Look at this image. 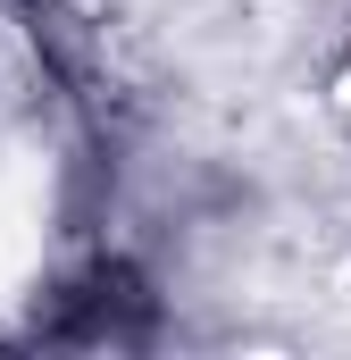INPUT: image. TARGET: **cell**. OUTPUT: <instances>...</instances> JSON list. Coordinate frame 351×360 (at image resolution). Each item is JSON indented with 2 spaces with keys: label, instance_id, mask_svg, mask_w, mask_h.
<instances>
[{
  "label": "cell",
  "instance_id": "cell-1",
  "mask_svg": "<svg viewBox=\"0 0 351 360\" xmlns=\"http://www.w3.org/2000/svg\"><path fill=\"white\" fill-rule=\"evenodd\" d=\"M51 335L67 344H134L151 335V293L126 260H100L84 285H67V310H51Z\"/></svg>",
  "mask_w": 351,
  "mask_h": 360
}]
</instances>
